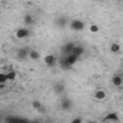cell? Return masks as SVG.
I'll return each instance as SVG.
<instances>
[{
	"label": "cell",
	"mask_w": 123,
	"mask_h": 123,
	"mask_svg": "<svg viewBox=\"0 0 123 123\" xmlns=\"http://www.w3.org/2000/svg\"><path fill=\"white\" fill-rule=\"evenodd\" d=\"M59 64H60V67H62V69H64V70H66V69H70V66L67 64L66 59H60V60H59Z\"/></svg>",
	"instance_id": "44dd1931"
},
{
	"label": "cell",
	"mask_w": 123,
	"mask_h": 123,
	"mask_svg": "<svg viewBox=\"0 0 123 123\" xmlns=\"http://www.w3.org/2000/svg\"><path fill=\"white\" fill-rule=\"evenodd\" d=\"M4 86H6V85H3V83H0V90H3V89H4Z\"/></svg>",
	"instance_id": "603a6c76"
},
{
	"label": "cell",
	"mask_w": 123,
	"mask_h": 123,
	"mask_svg": "<svg viewBox=\"0 0 123 123\" xmlns=\"http://www.w3.org/2000/svg\"><path fill=\"white\" fill-rule=\"evenodd\" d=\"M106 123H119V122H106Z\"/></svg>",
	"instance_id": "d4e9b609"
},
{
	"label": "cell",
	"mask_w": 123,
	"mask_h": 123,
	"mask_svg": "<svg viewBox=\"0 0 123 123\" xmlns=\"http://www.w3.org/2000/svg\"><path fill=\"white\" fill-rule=\"evenodd\" d=\"M29 52H30L29 47H20L19 50H16V57L19 60H26L29 59Z\"/></svg>",
	"instance_id": "3957f363"
},
{
	"label": "cell",
	"mask_w": 123,
	"mask_h": 123,
	"mask_svg": "<svg viewBox=\"0 0 123 123\" xmlns=\"http://www.w3.org/2000/svg\"><path fill=\"white\" fill-rule=\"evenodd\" d=\"M31 106H33V109H34L36 112H39V113H42V115L46 113V109H44V106H43L42 102H39V100H33V102H31Z\"/></svg>",
	"instance_id": "52a82bcc"
},
{
	"label": "cell",
	"mask_w": 123,
	"mask_h": 123,
	"mask_svg": "<svg viewBox=\"0 0 123 123\" xmlns=\"http://www.w3.org/2000/svg\"><path fill=\"white\" fill-rule=\"evenodd\" d=\"M74 43H66L63 47H62V50H63V53H66V55H70L72 52H73V49H74Z\"/></svg>",
	"instance_id": "5bb4252c"
},
{
	"label": "cell",
	"mask_w": 123,
	"mask_h": 123,
	"mask_svg": "<svg viewBox=\"0 0 123 123\" xmlns=\"http://www.w3.org/2000/svg\"><path fill=\"white\" fill-rule=\"evenodd\" d=\"M89 123H97V122H89Z\"/></svg>",
	"instance_id": "484cf974"
},
{
	"label": "cell",
	"mask_w": 123,
	"mask_h": 123,
	"mask_svg": "<svg viewBox=\"0 0 123 123\" xmlns=\"http://www.w3.org/2000/svg\"><path fill=\"white\" fill-rule=\"evenodd\" d=\"M109 50H110V53H113V55H120V53H122V46H120L119 43L113 42V43H110Z\"/></svg>",
	"instance_id": "ba28073f"
},
{
	"label": "cell",
	"mask_w": 123,
	"mask_h": 123,
	"mask_svg": "<svg viewBox=\"0 0 123 123\" xmlns=\"http://www.w3.org/2000/svg\"><path fill=\"white\" fill-rule=\"evenodd\" d=\"M93 97H94V100H97V102H103V100H106L107 93H106V90H103V89H96L94 93H93Z\"/></svg>",
	"instance_id": "5b68a950"
},
{
	"label": "cell",
	"mask_w": 123,
	"mask_h": 123,
	"mask_svg": "<svg viewBox=\"0 0 123 123\" xmlns=\"http://www.w3.org/2000/svg\"><path fill=\"white\" fill-rule=\"evenodd\" d=\"M112 85L115 86V87H120L123 86V77L120 74H115L113 77H112Z\"/></svg>",
	"instance_id": "8fae6325"
},
{
	"label": "cell",
	"mask_w": 123,
	"mask_h": 123,
	"mask_svg": "<svg viewBox=\"0 0 123 123\" xmlns=\"http://www.w3.org/2000/svg\"><path fill=\"white\" fill-rule=\"evenodd\" d=\"M1 119H4V116H1V115H0V122H1Z\"/></svg>",
	"instance_id": "cb8c5ba5"
},
{
	"label": "cell",
	"mask_w": 123,
	"mask_h": 123,
	"mask_svg": "<svg viewBox=\"0 0 123 123\" xmlns=\"http://www.w3.org/2000/svg\"><path fill=\"white\" fill-rule=\"evenodd\" d=\"M64 59H66L67 64H69L70 67H73V66L77 63V60H79V57H77V56H74L73 53H70V55H66V57H64Z\"/></svg>",
	"instance_id": "30bf717a"
},
{
	"label": "cell",
	"mask_w": 123,
	"mask_h": 123,
	"mask_svg": "<svg viewBox=\"0 0 123 123\" xmlns=\"http://www.w3.org/2000/svg\"><path fill=\"white\" fill-rule=\"evenodd\" d=\"M29 59L33 62H37L40 59V52L39 50H34V49H30V52H29Z\"/></svg>",
	"instance_id": "7c38bea8"
},
{
	"label": "cell",
	"mask_w": 123,
	"mask_h": 123,
	"mask_svg": "<svg viewBox=\"0 0 123 123\" xmlns=\"http://www.w3.org/2000/svg\"><path fill=\"white\" fill-rule=\"evenodd\" d=\"M105 123L106 122H119V115L116 112H109L106 116H105Z\"/></svg>",
	"instance_id": "9c48e42d"
},
{
	"label": "cell",
	"mask_w": 123,
	"mask_h": 123,
	"mask_svg": "<svg viewBox=\"0 0 123 123\" xmlns=\"http://www.w3.org/2000/svg\"><path fill=\"white\" fill-rule=\"evenodd\" d=\"M56 25H57L59 27H62V29L66 27V26H67V20H66V17H64V16H59V17L56 19Z\"/></svg>",
	"instance_id": "e0dca14e"
},
{
	"label": "cell",
	"mask_w": 123,
	"mask_h": 123,
	"mask_svg": "<svg viewBox=\"0 0 123 123\" xmlns=\"http://www.w3.org/2000/svg\"><path fill=\"white\" fill-rule=\"evenodd\" d=\"M43 62H44V64H46L47 67H55V66L59 63L57 57H56L55 55H47V56H44Z\"/></svg>",
	"instance_id": "277c9868"
},
{
	"label": "cell",
	"mask_w": 123,
	"mask_h": 123,
	"mask_svg": "<svg viewBox=\"0 0 123 123\" xmlns=\"http://www.w3.org/2000/svg\"><path fill=\"white\" fill-rule=\"evenodd\" d=\"M23 23L26 25V27H30L34 25V17L31 16V14H26L25 17H23Z\"/></svg>",
	"instance_id": "4fadbf2b"
},
{
	"label": "cell",
	"mask_w": 123,
	"mask_h": 123,
	"mask_svg": "<svg viewBox=\"0 0 123 123\" xmlns=\"http://www.w3.org/2000/svg\"><path fill=\"white\" fill-rule=\"evenodd\" d=\"M72 53H73V55H74V56H77V57H79V59H80V57H82V56H83V55H85V49H83V47H82V46H77V44H76V46H74V49H73V52H72Z\"/></svg>",
	"instance_id": "9a60e30c"
},
{
	"label": "cell",
	"mask_w": 123,
	"mask_h": 123,
	"mask_svg": "<svg viewBox=\"0 0 123 123\" xmlns=\"http://www.w3.org/2000/svg\"><path fill=\"white\" fill-rule=\"evenodd\" d=\"M53 90H55V93H57V94H62V93H64L66 87H64L63 83H55L53 85Z\"/></svg>",
	"instance_id": "2e32d148"
},
{
	"label": "cell",
	"mask_w": 123,
	"mask_h": 123,
	"mask_svg": "<svg viewBox=\"0 0 123 123\" xmlns=\"http://www.w3.org/2000/svg\"><path fill=\"white\" fill-rule=\"evenodd\" d=\"M70 123H83V120H82V117H73Z\"/></svg>",
	"instance_id": "7402d4cb"
},
{
	"label": "cell",
	"mask_w": 123,
	"mask_h": 123,
	"mask_svg": "<svg viewBox=\"0 0 123 123\" xmlns=\"http://www.w3.org/2000/svg\"><path fill=\"white\" fill-rule=\"evenodd\" d=\"M7 82H9V79H7V73H6V72H0V83L6 85Z\"/></svg>",
	"instance_id": "ac0fdd59"
},
{
	"label": "cell",
	"mask_w": 123,
	"mask_h": 123,
	"mask_svg": "<svg viewBox=\"0 0 123 123\" xmlns=\"http://www.w3.org/2000/svg\"><path fill=\"white\" fill-rule=\"evenodd\" d=\"M73 107V102L69 99V97H63L60 100V109L62 110H64V112H67V110H70Z\"/></svg>",
	"instance_id": "8992f818"
},
{
	"label": "cell",
	"mask_w": 123,
	"mask_h": 123,
	"mask_svg": "<svg viewBox=\"0 0 123 123\" xmlns=\"http://www.w3.org/2000/svg\"><path fill=\"white\" fill-rule=\"evenodd\" d=\"M69 26H70V29H72L73 31H82V30L86 29L85 22L80 20V19H72V20L69 22Z\"/></svg>",
	"instance_id": "6da1fadb"
},
{
	"label": "cell",
	"mask_w": 123,
	"mask_h": 123,
	"mask_svg": "<svg viewBox=\"0 0 123 123\" xmlns=\"http://www.w3.org/2000/svg\"><path fill=\"white\" fill-rule=\"evenodd\" d=\"M7 79H9V82H14L16 80V72H13V70L7 72Z\"/></svg>",
	"instance_id": "d6986e66"
},
{
	"label": "cell",
	"mask_w": 123,
	"mask_h": 123,
	"mask_svg": "<svg viewBox=\"0 0 123 123\" xmlns=\"http://www.w3.org/2000/svg\"><path fill=\"white\" fill-rule=\"evenodd\" d=\"M14 36H16V39H20V40L27 39L30 36V30H29V27H19L14 31Z\"/></svg>",
	"instance_id": "7a4b0ae2"
},
{
	"label": "cell",
	"mask_w": 123,
	"mask_h": 123,
	"mask_svg": "<svg viewBox=\"0 0 123 123\" xmlns=\"http://www.w3.org/2000/svg\"><path fill=\"white\" fill-rule=\"evenodd\" d=\"M87 29H89V31H90V33H97V31L100 30L99 25H94V23H93V25H90V26H89Z\"/></svg>",
	"instance_id": "ffe728a7"
}]
</instances>
